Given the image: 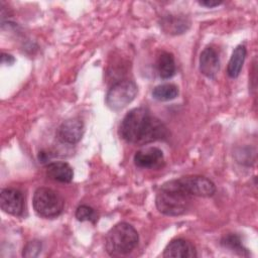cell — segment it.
I'll return each instance as SVG.
<instances>
[{"instance_id":"2e32d148","label":"cell","mask_w":258,"mask_h":258,"mask_svg":"<svg viewBox=\"0 0 258 258\" xmlns=\"http://www.w3.org/2000/svg\"><path fill=\"white\" fill-rule=\"evenodd\" d=\"M178 88L173 84H162L156 86L152 91V97L157 101H170L177 97Z\"/></svg>"},{"instance_id":"30bf717a","label":"cell","mask_w":258,"mask_h":258,"mask_svg":"<svg viewBox=\"0 0 258 258\" xmlns=\"http://www.w3.org/2000/svg\"><path fill=\"white\" fill-rule=\"evenodd\" d=\"M162 256L165 258H194L197 257V250L191 242L178 238L167 244Z\"/></svg>"},{"instance_id":"8fae6325","label":"cell","mask_w":258,"mask_h":258,"mask_svg":"<svg viewBox=\"0 0 258 258\" xmlns=\"http://www.w3.org/2000/svg\"><path fill=\"white\" fill-rule=\"evenodd\" d=\"M220 70V58L217 50L206 47L200 55V72L209 79H215Z\"/></svg>"},{"instance_id":"ffe728a7","label":"cell","mask_w":258,"mask_h":258,"mask_svg":"<svg viewBox=\"0 0 258 258\" xmlns=\"http://www.w3.org/2000/svg\"><path fill=\"white\" fill-rule=\"evenodd\" d=\"M15 61V59H14V57L11 55V54H8V53H2L1 54V63L2 64H12L13 62Z\"/></svg>"},{"instance_id":"3957f363","label":"cell","mask_w":258,"mask_h":258,"mask_svg":"<svg viewBox=\"0 0 258 258\" xmlns=\"http://www.w3.org/2000/svg\"><path fill=\"white\" fill-rule=\"evenodd\" d=\"M139 236L137 231L128 223L122 222L115 225L107 233L105 246L111 256L126 255L138 245Z\"/></svg>"},{"instance_id":"4fadbf2b","label":"cell","mask_w":258,"mask_h":258,"mask_svg":"<svg viewBox=\"0 0 258 258\" xmlns=\"http://www.w3.org/2000/svg\"><path fill=\"white\" fill-rule=\"evenodd\" d=\"M160 26L166 33L180 34L187 30L189 27V21L181 16L168 15L161 19Z\"/></svg>"},{"instance_id":"8992f818","label":"cell","mask_w":258,"mask_h":258,"mask_svg":"<svg viewBox=\"0 0 258 258\" xmlns=\"http://www.w3.org/2000/svg\"><path fill=\"white\" fill-rule=\"evenodd\" d=\"M177 180L192 197H212L216 191L214 182L202 175H186L178 178Z\"/></svg>"},{"instance_id":"6da1fadb","label":"cell","mask_w":258,"mask_h":258,"mask_svg":"<svg viewBox=\"0 0 258 258\" xmlns=\"http://www.w3.org/2000/svg\"><path fill=\"white\" fill-rule=\"evenodd\" d=\"M119 133L125 141L138 145L165 139L168 135L166 126L144 107L134 108L125 115Z\"/></svg>"},{"instance_id":"d6986e66","label":"cell","mask_w":258,"mask_h":258,"mask_svg":"<svg viewBox=\"0 0 258 258\" xmlns=\"http://www.w3.org/2000/svg\"><path fill=\"white\" fill-rule=\"evenodd\" d=\"M41 251V242L38 240L29 241L23 248L22 256L23 257H36Z\"/></svg>"},{"instance_id":"277c9868","label":"cell","mask_w":258,"mask_h":258,"mask_svg":"<svg viewBox=\"0 0 258 258\" xmlns=\"http://www.w3.org/2000/svg\"><path fill=\"white\" fill-rule=\"evenodd\" d=\"M35 213L45 219L58 217L63 210L64 202L62 197L49 187H38L32 199Z\"/></svg>"},{"instance_id":"9a60e30c","label":"cell","mask_w":258,"mask_h":258,"mask_svg":"<svg viewBox=\"0 0 258 258\" xmlns=\"http://www.w3.org/2000/svg\"><path fill=\"white\" fill-rule=\"evenodd\" d=\"M246 53H247L246 47L242 44L237 45L234 48L227 67V74L230 78L235 79L240 75L245 61Z\"/></svg>"},{"instance_id":"52a82bcc","label":"cell","mask_w":258,"mask_h":258,"mask_svg":"<svg viewBox=\"0 0 258 258\" xmlns=\"http://www.w3.org/2000/svg\"><path fill=\"white\" fill-rule=\"evenodd\" d=\"M84 134V123L80 118H71L63 121L56 130L58 141L64 144L78 143Z\"/></svg>"},{"instance_id":"ba28073f","label":"cell","mask_w":258,"mask_h":258,"mask_svg":"<svg viewBox=\"0 0 258 258\" xmlns=\"http://www.w3.org/2000/svg\"><path fill=\"white\" fill-rule=\"evenodd\" d=\"M0 207L9 215L21 216L24 210L23 194L15 188H3L0 194Z\"/></svg>"},{"instance_id":"7a4b0ae2","label":"cell","mask_w":258,"mask_h":258,"mask_svg":"<svg viewBox=\"0 0 258 258\" xmlns=\"http://www.w3.org/2000/svg\"><path fill=\"white\" fill-rule=\"evenodd\" d=\"M191 201L192 196L180 185L177 179H172L160 186L155 198V205L161 214L177 217L189 209Z\"/></svg>"},{"instance_id":"44dd1931","label":"cell","mask_w":258,"mask_h":258,"mask_svg":"<svg viewBox=\"0 0 258 258\" xmlns=\"http://www.w3.org/2000/svg\"><path fill=\"white\" fill-rule=\"evenodd\" d=\"M201 5H203V6H206V7H210V8H212V7H216V6H218V5H220V4H222V2H217V1H201V2H199Z\"/></svg>"},{"instance_id":"5bb4252c","label":"cell","mask_w":258,"mask_h":258,"mask_svg":"<svg viewBox=\"0 0 258 258\" xmlns=\"http://www.w3.org/2000/svg\"><path fill=\"white\" fill-rule=\"evenodd\" d=\"M155 68H156L158 76L161 79H164V80L170 79L171 77L174 76L175 71H176L173 55L170 52L162 51L157 56Z\"/></svg>"},{"instance_id":"ac0fdd59","label":"cell","mask_w":258,"mask_h":258,"mask_svg":"<svg viewBox=\"0 0 258 258\" xmlns=\"http://www.w3.org/2000/svg\"><path fill=\"white\" fill-rule=\"evenodd\" d=\"M75 216H76L77 220L81 221V222H85V221L95 222L96 221V213H95L94 209L87 205H82V206L78 207L76 210Z\"/></svg>"},{"instance_id":"5b68a950","label":"cell","mask_w":258,"mask_h":258,"mask_svg":"<svg viewBox=\"0 0 258 258\" xmlns=\"http://www.w3.org/2000/svg\"><path fill=\"white\" fill-rule=\"evenodd\" d=\"M137 92V86L133 81H119L109 89L106 96V104L111 110H121L135 99Z\"/></svg>"},{"instance_id":"7c38bea8","label":"cell","mask_w":258,"mask_h":258,"mask_svg":"<svg viewBox=\"0 0 258 258\" xmlns=\"http://www.w3.org/2000/svg\"><path fill=\"white\" fill-rule=\"evenodd\" d=\"M46 174L51 179L58 182H71L74 177V171L71 165L63 161L51 162L46 165Z\"/></svg>"},{"instance_id":"9c48e42d","label":"cell","mask_w":258,"mask_h":258,"mask_svg":"<svg viewBox=\"0 0 258 258\" xmlns=\"http://www.w3.org/2000/svg\"><path fill=\"white\" fill-rule=\"evenodd\" d=\"M134 163L140 168H159L164 163L163 152L157 147H148L139 150L134 155Z\"/></svg>"},{"instance_id":"e0dca14e","label":"cell","mask_w":258,"mask_h":258,"mask_svg":"<svg viewBox=\"0 0 258 258\" xmlns=\"http://www.w3.org/2000/svg\"><path fill=\"white\" fill-rule=\"evenodd\" d=\"M221 244L225 247L228 248L230 250H232L233 252L238 253L239 255L242 256H248L249 253L247 251L246 248H244L240 237L235 235V234H229L227 236H225L222 240H221Z\"/></svg>"}]
</instances>
